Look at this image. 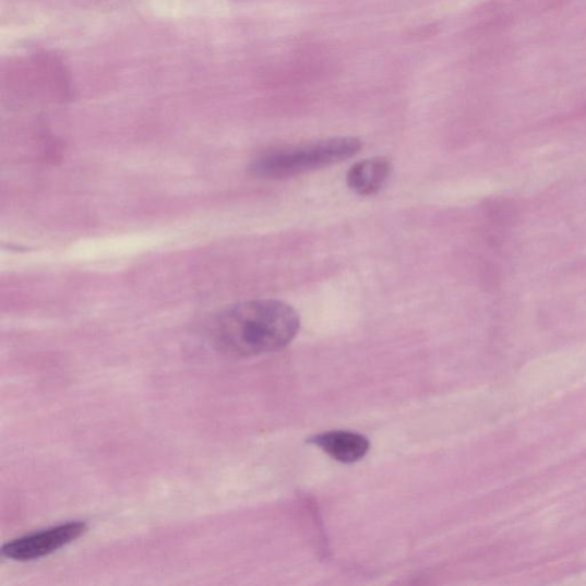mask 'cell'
I'll return each mask as SVG.
<instances>
[{"label":"cell","mask_w":586,"mask_h":586,"mask_svg":"<svg viewBox=\"0 0 586 586\" xmlns=\"http://www.w3.org/2000/svg\"><path fill=\"white\" fill-rule=\"evenodd\" d=\"M300 320L290 304L260 299L232 304L215 320L213 338L224 355L252 358L289 345L299 332Z\"/></svg>","instance_id":"6da1fadb"},{"label":"cell","mask_w":586,"mask_h":586,"mask_svg":"<svg viewBox=\"0 0 586 586\" xmlns=\"http://www.w3.org/2000/svg\"><path fill=\"white\" fill-rule=\"evenodd\" d=\"M362 143L354 136H339L321 142L279 150L256 158L250 171L260 178L287 179L323 168L356 156Z\"/></svg>","instance_id":"7a4b0ae2"},{"label":"cell","mask_w":586,"mask_h":586,"mask_svg":"<svg viewBox=\"0 0 586 586\" xmlns=\"http://www.w3.org/2000/svg\"><path fill=\"white\" fill-rule=\"evenodd\" d=\"M86 531L85 523L70 522L19 537L3 547L2 554L15 561L40 559L73 543Z\"/></svg>","instance_id":"3957f363"},{"label":"cell","mask_w":586,"mask_h":586,"mask_svg":"<svg viewBox=\"0 0 586 586\" xmlns=\"http://www.w3.org/2000/svg\"><path fill=\"white\" fill-rule=\"evenodd\" d=\"M392 171V163L386 157L363 159L348 170L346 183L350 191L361 196H371L383 189Z\"/></svg>","instance_id":"277c9868"},{"label":"cell","mask_w":586,"mask_h":586,"mask_svg":"<svg viewBox=\"0 0 586 586\" xmlns=\"http://www.w3.org/2000/svg\"><path fill=\"white\" fill-rule=\"evenodd\" d=\"M313 442L327 455L346 464L360 461L369 451L368 439L355 432H327L316 436Z\"/></svg>","instance_id":"5b68a950"}]
</instances>
